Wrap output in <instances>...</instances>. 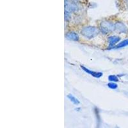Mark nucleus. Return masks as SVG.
I'll list each match as a JSON object with an SVG mask.
<instances>
[{"label":"nucleus","mask_w":128,"mask_h":128,"mask_svg":"<svg viewBox=\"0 0 128 128\" xmlns=\"http://www.w3.org/2000/svg\"><path fill=\"white\" fill-rule=\"evenodd\" d=\"M65 7L66 11L68 12H74L78 9L77 4L72 0H66Z\"/></svg>","instance_id":"obj_3"},{"label":"nucleus","mask_w":128,"mask_h":128,"mask_svg":"<svg viewBox=\"0 0 128 128\" xmlns=\"http://www.w3.org/2000/svg\"><path fill=\"white\" fill-rule=\"evenodd\" d=\"M81 68H82V69L84 70V71L86 72V73L90 74L91 76H94V77L96 78H100L101 76H102V72H97L92 71V70H89L88 68H86V67H84V66H81Z\"/></svg>","instance_id":"obj_4"},{"label":"nucleus","mask_w":128,"mask_h":128,"mask_svg":"<svg viewBox=\"0 0 128 128\" xmlns=\"http://www.w3.org/2000/svg\"><path fill=\"white\" fill-rule=\"evenodd\" d=\"M108 80L110 81V82H118V78H117V76H115V75H111L108 77Z\"/></svg>","instance_id":"obj_10"},{"label":"nucleus","mask_w":128,"mask_h":128,"mask_svg":"<svg viewBox=\"0 0 128 128\" xmlns=\"http://www.w3.org/2000/svg\"><path fill=\"white\" fill-rule=\"evenodd\" d=\"M108 87L110 88L113 89V90H114V89H116V88H117V87H118L117 84H116V83H113V82H112V83H108Z\"/></svg>","instance_id":"obj_11"},{"label":"nucleus","mask_w":128,"mask_h":128,"mask_svg":"<svg viewBox=\"0 0 128 128\" xmlns=\"http://www.w3.org/2000/svg\"><path fill=\"white\" fill-rule=\"evenodd\" d=\"M100 30L103 34H108L115 30V24L108 21H103L100 23Z\"/></svg>","instance_id":"obj_2"},{"label":"nucleus","mask_w":128,"mask_h":128,"mask_svg":"<svg viewBox=\"0 0 128 128\" xmlns=\"http://www.w3.org/2000/svg\"><path fill=\"white\" fill-rule=\"evenodd\" d=\"M81 33L86 38H92L98 35V34H99V30L96 27L88 26V27H85V28H83L81 31Z\"/></svg>","instance_id":"obj_1"},{"label":"nucleus","mask_w":128,"mask_h":128,"mask_svg":"<svg viewBox=\"0 0 128 128\" xmlns=\"http://www.w3.org/2000/svg\"><path fill=\"white\" fill-rule=\"evenodd\" d=\"M115 30L120 33H126L128 29L127 27L122 22H116L115 24Z\"/></svg>","instance_id":"obj_5"},{"label":"nucleus","mask_w":128,"mask_h":128,"mask_svg":"<svg viewBox=\"0 0 128 128\" xmlns=\"http://www.w3.org/2000/svg\"><path fill=\"white\" fill-rule=\"evenodd\" d=\"M128 46V39L122 41L121 42L120 44H118V45L116 46V48H124V47L127 46Z\"/></svg>","instance_id":"obj_9"},{"label":"nucleus","mask_w":128,"mask_h":128,"mask_svg":"<svg viewBox=\"0 0 128 128\" xmlns=\"http://www.w3.org/2000/svg\"><path fill=\"white\" fill-rule=\"evenodd\" d=\"M65 19L67 21H68V20L70 19V16L69 14V12H67L66 10V12H65Z\"/></svg>","instance_id":"obj_12"},{"label":"nucleus","mask_w":128,"mask_h":128,"mask_svg":"<svg viewBox=\"0 0 128 128\" xmlns=\"http://www.w3.org/2000/svg\"><path fill=\"white\" fill-rule=\"evenodd\" d=\"M67 98L70 99V101H71L72 102H73L74 104L78 105L80 103V100H79L78 99H76V98H75L74 96H73L72 94H68V96H67Z\"/></svg>","instance_id":"obj_8"},{"label":"nucleus","mask_w":128,"mask_h":128,"mask_svg":"<svg viewBox=\"0 0 128 128\" xmlns=\"http://www.w3.org/2000/svg\"><path fill=\"white\" fill-rule=\"evenodd\" d=\"M120 37H118L117 36H110L109 38H108V42L110 43V45L114 46L116 43H117L120 40Z\"/></svg>","instance_id":"obj_7"},{"label":"nucleus","mask_w":128,"mask_h":128,"mask_svg":"<svg viewBox=\"0 0 128 128\" xmlns=\"http://www.w3.org/2000/svg\"><path fill=\"white\" fill-rule=\"evenodd\" d=\"M66 37H67L68 39L70 40H74V41H78L79 40V35H78L76 33L74 32H68V34L66 35Z\"/></svg>","instance_id":"obj_6"}]
</instances>
